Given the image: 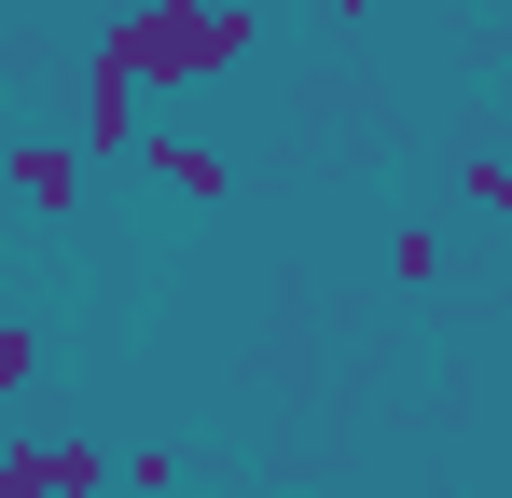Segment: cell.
<instances>
[{"label":"cell","mask_w":512,"mask_h":498,"mask_svg":"<svg viewBox=\"0 0 512 498\" xmlns=\"http://www.w3.org/2000/svg\"><path fill=\"white\" fill-rule=\"evenodd\" d=\"M333 14H388V0H333Z\"/></svg>","instance_id":"cell-8"},{"label":"cell","mask_w":512,"mask_h":498,"mask_svg":"<svg viewBox=\"0 0 512 498\" xmlns=\"http://www.w3.org/2000/svg\"><path fill=\"white\" fill-rule=\"evenodd\" d=\"M0 180H14L42 222H70V208H84V139H14V153H0Z\"/></svg>","instance_id":"cell-2"},{"label":"cell","mask_w":512,"mask_h":498,"mask_svg":"<svg viewBox=\"0 0 512 498\" xmlns=\"http://www.w3.org/2000/svg\"><path fill=\"white\" fill-rule=\"evenodd\" d=\"M56 498H111V485H56Z\"/></svg>","instance_id":"cell-9"},{"label":"cell","mask_w":512,"mask_h":498,"mask_svg":"<svg viewBox=\"0 0 512 498\" xmlns=\"http://www.w3.org/2000/svg\"><path fill=\"white\" fill-rule=\"evenodd\" d=\"M457 194H471L485 222H512V153H471V166H457Z\"/></svg>","instance_id":"cell-5"},{"label":"cell","mask_w":512,"mask_h":498,"mask_svg":"<svg viewBox=\"0 0 512 498\" xmlns=\"http://www.w3.org/2000/svg\"><path fill=\"white\" fill-rule=\"evenodd\" d=\"M28 374H42V332H28V319H0V402H14Z\"/></svg>","instance_id":"cell-6"},{"label":"cell","mask_w":512,"mask_h":498,"mask_svg":"<svg viewBox=\"0 0 512 498\" xmlns=\"http://www.w3.org/2000/svg\"><path fill=\"white\" fill-rule=\"evenodd\" d=\"M70 139H84V153H139V139H153V125H139V83L111 70V56H97V83H84V125H70Z\"/></svg>","instance_id":"cell-4"},{"label":"cell","mask_w":512,"mask_h":498,"mask_svg":"<svg viewBox=\"0 0 512 498\" xmlns=\"http://www.w3.org/2000/svg\"><path fill=\"white\" fill-rule=\"evenodd\" d=\"M0 498H56V485H42V457H28V443H0Z\"/></svg>","instance_id":"cell-7"},{"label":"cell","mask_w":512,"mask_h":498,"mask_svg":"<svg viewBox=\"0 0 512 498\" xmlns=\"http://www.w3.org/2000/svg\"><path fill=\"white\" fill-rule=\"evenodd\" d=\"M250 42H263L250 0H139V14H111V42H97V56L139 83V97H194V83L250 70Z\"/></svg>","instance_id":"cell-1"},{"label":"cell","mask_w":512,"mask_h":498,"mask_svg":"<svg viewBox=\"0 0 512 498\" xmlns=\"http://www.w3.org/2000/svg\"><path fill=\"white\" fill-rule=\"evenodd\" d=\"M139 166H153V194H180V208H222V194H236V166L208 153V139H167V125L139 139Z\"/></svg>","instance_id":"cell-3"}]
</instances>
